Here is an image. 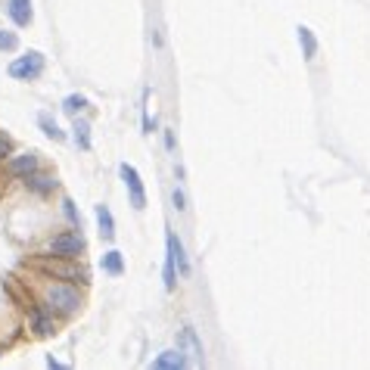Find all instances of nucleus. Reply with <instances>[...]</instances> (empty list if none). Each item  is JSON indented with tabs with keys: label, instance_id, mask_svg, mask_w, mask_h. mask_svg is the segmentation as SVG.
<instances>
[{
	"label": "nucleus",
	"instance_id": "f257e3e1",
	"mask_svg": "<svg viewBox=\"0 0 370 370\" xmlns=\"http://www.w3.org/2000/svg\"><path fill=\"white\" fill-rule=\"evenodd\" d=\"M44 308L59 318H72L81 308V295L72 283H47L44 286Z\"/></svg>",
	"mask_w": 370,
	"mask_h": 370
},
{
	"label": "nucleus",
	"instance_id": "f03ea898",
	"mask_svg": "<svg viewBox=\"0 0 370 370\" xmlns=\"http://www.w3.org/2000/svg\"><path fill=\"white\" fill-rule=\"evenodd\" d=\"M84 249H88V243H84L81 231H63L57 233V237L47 243V252H50L53 258H63V262H78V258L84 255Z\"/></svg>",
	"mask_w": 370,
	"mask_h": 370
},
{
	"label": "nucleus",
	"instance_id": "7ed1b4c3",
	"mask_svg": "<svg viewBox=\"0 0 370 370\" xmlns=\"http://www.w3.org/2000/svg\"><path fill=\"white\" fill-rule=\"evenodd\" d=\"M44 53L41 50H28L26 57H16L13 63H10V75L16 78V81H35V78L44 75Z\"/></svg>",
	"mask_w": 370,
	"mask_h": 370
},
{
	"label": "nucleus",
	"instance_id": "20e7f679",
	"mask_svg": "<svg viewBox=\"0 0 370 370\" xmlns=\"http://www.w3.org/2000/svg\"><path fill=\"white\" fill-rule=\"evenodd\" d=\"M119 177L125 181V187H128L131 206L137 208V212H144V208H146V190H144V181H140V171L134 168V165L121 162V165H119Z\"/></svg>",
	"mask_w": 370,
	"mask_h": 370
},
{
	"label": "nucleus",
	"instance_id": "39448f33",
	"mask_svg": "<svg viewBox=\"0 0 370 370\" xmlns=\"http://www.w3.org/2000/svg\"><path fill=\"white\" fill-rule=\"evenodd\" d=\"M38 153H22V156H13V159H7V171L13 177H22L26 181L32 171H38Z\"/></svg>",
	"mask_w": 370,
	"mask_h": 370
},
{
	"label": "nucleus",
	"instance_id": "423d86ee",
	"mask_svg": "<svg viewBox=\"0 0 370 370\" xmlns=\"http://www.w3.org/2000/svg\"><path fill=\"white\" fill-rule=\"evenodd\" d=\"M165 246H168L171 258H175V268L181 277H190V262H187V252H184V243L177 240L175 231H168V237H165Z\"/></svg>",
	"mask_w": 370,
	"mask_h": 370
},
{
	"label": "nucleus",
	"instance_id": "0eeeda50",
	"mask_svg": "<svg viewBox=\"0 0 370 370\" xmlns=\"http://www.w3.org/2000/svg\"><path fill=\"white\" fill-rule=\"evenodd\" d=\"M7 13H10V19H13L19 28L32 26V19H35L32 0H7Z\"/></svg>",
	"mask_w": 370,
	"mask_h": 370
},
{
	"label": "nucleus",
	"instance_id": "6e6552de",
	"mask_svg": "<svg viewBox=\"0 0 370 370\" xmlns=\"http://www.w3.org/2000/svg\"><path fill=\"white\" fill-rule=\"evenodd\" d=\"M28 327L35 330V336H50L53 333V314L47 311L44 305L32 308V314H28Z\"/></svg>",
	"mask_w": 370,
	"mask_h": 370
},
{
	"label": "nucleus",
	"instance_id": "1a4fd4ad",
	"mask_svg": "<svg viewBox=\"0 0 370 370\" xmlns=\"http://www.w3.org/2000/svg\"><path fill=\"white\" fill-rule=\"evenodd\" d=\"M50 274H57V277H63L66 283H88L90 280V274L84 268H75V264H44Z\"/></svg>",
	"mask_w": 370,
	"mask_h": 370
},
{
	"label": "nucleus",
	"instance_id": "9d476101",
	"mask_svg": "<svg viewBox=\"0 0 370 370\" xmlns=\"http://www.w3.org/2000/svg\"><path fill=\"white\" fill-rule=\"evenodd\" d=\"M156 370H181L187 367V358H184V349H171V351H162V355L153 361Z\"/></svg>",
	"mask_w": 370,
	"mask_h": 370
},
{
	"label": "nucleus",
	"instance_id": "9b49d317",
	"mask_svg": "<svg viewBox=\"0 0 370 370\" xmlns=\"http://www.w3.org/2000/svg\"><path fill=\"white\" fill-rule=\"evenodd\" d=\"M26 184H28V190H32V193H38V196H47V193H53V190H57V177H53V175H38V171H32V175L26 177Z\"/></svg>",
	"mask_w": 370,
	"mask_h": 370
},
{
	"label": "nucleus",
	"instance_id": "f8f14e48",
	"mask_svg": "<svg viewBox=\"0 0 370 370\" xmlns=\"http://www.w3.org/2000/svg\"><path fill=\"white\" fill-rule=\"evenodd\" d=\"M295 38H299V47H302V57L311 63L314 57H318V38H314V32L308 26H299L295 28Z\"/></svg>",
	"mask_w": 370,
	"mask_h": 370
},
{
	"label": "nucleus",
	"instance_id": "ddd939ff",
	"mask_svg": "<svg viewBox=\"0 0 370 370\" xmlns=\"http://www.w3.org/2000/svg\"><path fill=\"white\" fill-rule=\"evenodd\" d=\"M103 271L106 274H113V277H121L125 274V255H121L119 249H109V252H103Z\"/></svg>",
	"mask_w": 370,
	"mask_h": 370
},
{
	"label": "nucleus",
	"instance_id": "4468645a",
	"mask_svg": "<svg viewBox=\"0 0 370 370\" xmlns=\"http://www.w3.org/2000/svg\"><path fill=\"white\" fill-rule=\"evenodd\" d=\"M97 224H100V233H103V240H115V218H113V212H109V206H97Z\"/></svg>",
	"mask_w": 370,
	"mask_h": 370
},
{
	"label": "nucleus",
	"instance_id": "2eb2a0df",
	"mask_svg": "<svg viewBox=\"0 0 370 370\" xmlns=\"http://www.w3.org/2000/svg\"><path fill=\"white\" fill-rule=\"evenodd\" d=\"M177 349H190V351L196 355V361H202V342L196 339V330H193V327H184V330H181Z\"/></svg>",
	"mask_w": 370,
	"mask_h": 370
},
{
	"label": "nucleus",
	"instance_id": "dca6fc26",
	"mask_svg": "<svg viewBox=\"0 0 370 370\" xmlns=\"http://www.w3.org/2000/svg\"><path fill=\"white\" fill-rule=\"evenodd\" d=\"M38 125H41V131H44L47 137H53V140H66V131H59V125H57V119H53V115L41 113V115H38Z\"/></svg>",
	"mask_w": 370,
	"mask_h": 370
},
{
	"label": "nucleus",
	"instance_id": "f3484780",
	"mask_svg": "<svg viewBox=\"0 0 370 370\" xmlns=\"http://www.w3.org/2000/svg\"><path fill=\"white\" fill-rule=\"evenodd\" d=\"M72 131H75V144L81 146V150H90V125L84 119H75V125H72Z\"/></svg>",
	"mask_w": 370,
	"mask_h": 370
},
{
	"label": "nucleus",
	"instance_id": "a211bd4d",
	"mask_svg": "<svg viewBox=\"0 0 370 370\" xmlns=\"http://www.w3.org/2000/svg\"><path fill=\"white\" fill-rule=\"evenodd\" d=\"M88 106H90V103H88V97H84V94H69V97H66V100H63V109H66V113H69V115L84 113V109H88Z\"/></svg>",
	"mask_w": 370,
	"mask_h": 370
},
{
	"label": "nucleus",
	"instance_id": "6ab92c4d",
	"mask_svg": "<svg viewBox=\"0 0 370 370\" xmlns=\"http://www.w3.org/2000/svg\"><path fill=\"white\" fill-rule=\"evenodd\" d=\"M162 277H165V289H175L177 286V268H175V258H171V252H165V271H162Z\"/></svg>",
	"mask_w": 370,
	"mask_h": 370
},
{
	"label": "nucleus",
	"instance_id": "aec40b11",
	"mask_svg": "<svg viewBox=\"0 0 370 370\" xmlns=\"http://www.w3.org/2000/svg\"><path fill=\"white\" fill-rule=\"evenodd\" d=\"M63 212H66V218L72 221V224L78 227V231H81V215H78V208H75V202L72 199H63Z\"/></svg>",
	"mask_w": 370,
	"mask_h": 370
},
{
	"label": "nucleus",
	"instance_id": "412c9836",
	"mask_svg": "<svg viewBox=\"0 0 370 370\" xmlns=\"http://www.w3.org/2000/svg\"><path fill=\"white\" fill-rule=\"evenodd\" d=\"M19 47V38L13 32H0V50H16Z\"/></svg>",
	"mask_w": 370,
	"mask_h": 370
},
{
	"label": "nucleus",
	"instance_id": "4be33fe9",
	"mask_svg": "<svg viewBox=\"0 0 370 370\" xmlns=\"http://www.w3.org/2000/svg\"><path fill=\"white\" fill-rule=\"evenodd\" d=\"M171 202H175L177 212H187V199H184V190H181V187L171 190Z\"/></svg>",
	"mask_w": 370,
	"mask_h": 370
},
{
	"label": "nucleus",
	"instance_id": "5701e85b",
	"mask_svg": "<svg viewBox=\"0 0 370 370\" xmlns=\"http://www.w3.org/2000/svg\"><path fill=\"white\" fill-rule=\"evenodd\" d=\"M10 153H13V140L0 134V159H10Z\"/></svg>",
	"mask_w": 370,
	"mask_h": 370
},
{
	"label": "nucleus",
	"instance_id": "b1692460",
	"mask_svg": "<svg viewBox=\"0 0 370 370\" xmlns=\"http://www.w3.org/2000/svg\"><path fill=\"white\" fill-rule=\"evenodd\" d=\"M165 146H168V150H175V131H165Z\"/></svg>",
	"mask_w": 370,
	"mask_h": 370
},
{
	"label": "nucleus",
	"instance_id": "393cba45",
	"mask_svg": "<svg viewBox=\"0 0 370 370\" xmlns=\"http://www.w3.org/2000/svg\"><path fill=\"white\" fill-rule=\"evenodd\" d=\"M47 367H53V370H63V367H66V364H59V361H57V358H47Z\"/></svg>",
	"mask_w": 370,
	"mask_h": 370
}]
</instances>
